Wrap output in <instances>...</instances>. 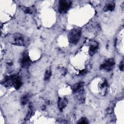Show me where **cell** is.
I'll return each instance as SVG.
<instances>
[{"instance_id":"obj_1","label":"cell","mask_w":124,"mask_h":124,"mask_svg":"<svg viewBox=\"0 0 124 124\" xmlns=\"http://www.w3.org/2000/svg\"><path fill=\"white\" fill-rule=\"evenodd\" d=\"M3 83L5 86H13L16 89L20 88L22 85L20 78L19 76L12 75L7 76L4 78Z\"/></svg>"},{"instance_id":"obj_9","label":"cell","mask_w":124,"mask_h":124,"mask_svg":"<svg viewBox=\"0 0 124 124\" xmlns=\"http://www.w3.org/2000/svg\"><path fill=\"white\" fill-rule=\"evenodd\" d=\"M115 7V4L113 2H111L107 3L105 6L104 7V11H112Z\"/></svg>"},{"instance_id":"obj_5","label":"cell","mask_w":124,"mask_h":124,"mask_svg":"<svg viewBox=\"0 0 124 124\" xmlns=\"http://www.w3.org/2000/svg\"><path fill=\"white\" fill-rule=\"evenodd\" d=\"M71 5V2L69 0H61L59 2V11L61 13H66Z\"/></svg>"},{"instance_id":"obj_10","label":"cell","mask_w":124,"mask_h":124,"mask_svg":"<svg viewBox=\"0 0 124 124\" xmlns=\"http://www.w3.org/2000/svg\"><path fill=\"white\" fill-rule=\"evenodd\" d=\"M29 98H30V95L29 94H25L21 98V99H20V102H21V104L22 105H25L29 101Z\"/></svg>"},{"instance_id":"obj_11","label":"cell","mask_w":124,"mask_h":124,"mask_svg":"<svg viewBox=\"0 0 124 124\" xmlns=\"http://www.w3.org/2000/svg\"><path fill=\"white\" fill-rule=\"evenodd\" d=\"M83 87V82H79L78 83H76L75 84L72 88V90L73 91V93L76 92L78 90L80 89V88Z\"/></svg>"},{"instance_id":"obj_14","label":"cell","mask_w":124,"mask_h":124,"mask_svg":"<svg viewBox=\"0 0 124 124\" xmlns=\"http://www.w3.org/2000/svg\"><path fill=\"white\" fill-rule=\"evenodd\" d=\"M78 124H88V121L86 117H82L78 122Z\"/></svg>"},{"instance_id":"obj_16","label":"cell","mask_w":124,"mask_h":124,"mask_svg":"<svg viewBox=\"0 0 124 124\" xmlns=\"http://www.w3.org/2000/svg\"><path fill=\"white\" fill-rule=\"evenodd\" d=\"M86 72H87V70L86 69H83V70H82V71H81L80 72V75H84L86 73Z\"/></svg>"},{"instance_id":"obj_2","label":"cell","mask_w":124,"mask_h":124,"mask_svg":"<svg viewBox=\"0 0 124 124\" xmlns=\"http://www.w3.org/2000/svg\"><path fill=\"white\" fill-rule=\"evenodd\" d=\"M81 36V29L79 28H74L69 32L68 36L69 41L71 44H76L79 41Z\"/></svg>"},{"instance_id":"obj_3","label":"cell","mask_w":124,"mask_h":124,"mask_svg":"<svg viewBox=\"0 0 124 124\" xmlns=\"http://www.w3.org/2000/svg\"><path fill=\"white\" fill-rule=\"evenodd\" d=\"M25 38L24 36L19 33L14 34L12 38V43L18 46H25L26 44Z\"/></svg>"},{"instance_id":"obj_8","label":"cell","mask_w":124,"mask_h":124,"mask_svg":"<svg viewBox=\"0 0 124 124\" xmlns=\"http://www.w3.org/2000/svg\"><path fill=\"white\" fill-rule=\"evenodd\" d=\"M98 46V45L97 43H94L90 46L89 48V54L90 56H93L97 51Z\"/></svg>"},{"instance_id":"obj_12","label":"cell","mask_w":124,"mask_h":124,"mask_svg":"<svg viewBox=\"0 0 124 124\" xmlns=\"http://www.w3.org/2000/svg\"><path fill=\"white\" fill-rule=\"evenodd\" d=\"M51 70H50V68H48L46 71V73H45V76H44L45 80H46L50 78V77L51 76Z\"/></svg>"},{"instance_id":"obj_7","label":"cell","mask_w":124,"mask_h":124,"mask_svg":"<svg viewBox=\"0 0 124 124\" xmlns=\"http://www.w3.org/2000/svg\"><path fill=\"white\" fill-rule=\"evenodd\" d=\"M67 105V100L65 98H60L58 101V108L60 110L64 108Z\"/></svg>"},{"instance_id":"obj_4","label":"cell","mask_w":124,"mask_h":124,"mask_svg":"<svg viewBox=\"0 0 124 124\" xmlns=\"http://www.w3.org/2000/svg\"><path fill=\"white\" fill-rule=\"evenodd\" d=\"M115 64V61L113 59L110 58L105 61L100 66V69L105 70L106 71H111Z\"/></svg>"},{"instance_id":"obj_15","label":"cell","mask_w":124,"mask_h":124,"mask_svg":"<svg viewBox=\"0 0 124 124\" xmlns=\"http://www.w3.org/2000/svg\"><path fill=\"white\" fill-rule=\"evenodd\" d=\"M119 68H120V69L121 71H123V70H124V63H123V61L120 63V66H119Z\"/></svg>"},{"instance_id":"obj_13","label":"cell","mask_w":124,"mask_h":124,"mask_svg":"<svg viewBox=\"0 0 124 124\" xmlns=\"http://www.w3.org/2000/svg\"><path fill=\"white\" fill-rule=\"evenodd\" d=\"M23 11L27 14H32L33 12V8L32 7H24Z\"/></svg>"},{"instance_id":"obj_6","label":"cell","mask_w":124,"mask_h":124,"mask_svg":"<svg viewBox=\"0 0 124 124\" xmlns=\"http://www.w3.org/2000/svg\"><path fill=\"white\" fill-rule=\"evenodd\" d=\"M31 63V60H30L29 56L27 52L23 53L21 61V64L22 67L27 68L30 66Z\"/></svg>"}]
</instances>
